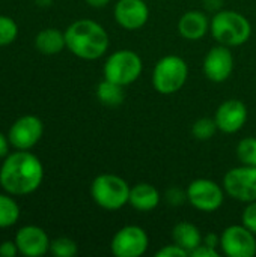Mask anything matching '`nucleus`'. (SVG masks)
<instances>
[{"instance_id": "1", "label": "nucleus", "mask_w": 256, "mask_h": 257, "mask_svg": "<svg viewBox=\"0 0 256 257\" xmlns=\"http://www.w3.org/2000/svg\"><path fill=\"white\" fill-rule=\"evenodd\" d=\"M44 181V166L30 151L9 154L0 167V185L11 196L35 193Z\"/></svg>"}, {"instance_id": "2", "label": "nucleus", "mask_w": 256, "mask_h": 257, "mask_svg": "<svg viewBox=\"0 0 256 257\" xmlns=\"http://www.w3.org/2000/svg\"><path fill=\"white\" fill-rule=\"evenodd\" d=\"M66 48L78 59L98 60L110 47L107 30L97 21L81 18L71 23L65 30Z\"/></svg>"}, {"instance_id": "3", "label": "nucleus", "mask_w": 256, "mask_h": 257, "mask_svg": "<svg viewBox=\"0 0 256 257\" xmlns=\"http://www.w3.org/2000/svg\"><path fill=\"white\" fill-rule=\"evenodd\" d=\"M211 36L222 45L229 48L246 44L252 36V24L238 11L219 9L210 21Z\"/></svg>"}, {"instance_id": "4", "label": "nucleus", "mask_w": 256, "mask_h": 257, "mask_svg": "<svg viewBox=\"0 0 256 257\" xmlns=\"http://www.w3.org/2000/svg\"><path fill=\"white\" fill-rule=\"evenodd\" d=\"M130 190V184L122 176L101 173L95 176L91 184V197L101 209L113 212L128 205Z\"/></svg>"}, {"instance_id": "5", "label": "nucleus", "mask_w": 256, "mask_h": 257, "mask_svg": "<svg viewBox=\"0 0 256 257\" xmlns=\"http://www.w3.org/2000/svg\"><path fill=\"white\" fill-rule=\"evenodd\" d=\"M189 78L187 62L177 54L163 56L152 69L151 81L160 95H174L180 92Z\"/></svg>"}, {"instance_id": "6", "label": "nucleus", "mask_w": 256, "mask_h": 257, "mask_svg": "<svg viewBox=\"0 0 256 257\" xmlns=\"http://www.w3.org/2000/svg\"><path fill=\"white\" fill-rule=\"evenodd\" d=\"M143 71L142 57L130 48H122L110 53L103 66V75L106 80L121 86H130L139 80Z\"/></svg>"}, {"instance_id": "7", "label": "nucleus", "mask_w": 256, "mask_h": 257, "mask_svg": "<svg viewBox=\"0 0 256 257\" xmlns=\"http://www.w3.org/2000/svg\"><path fill=\"white\" fill-rule=\"evenodd\" d=\"M187 202L199 212H216L225 202V188L213 179L198 178L192 181L187 188Z\"/></svg>"}, {"instance_id": "8", "label": "nucleus", "mask_w": 256, "mask_h": 257, "mask_svg": "<svg viewBox=\"0 0 256 257\" xmlns=\"http://www.w3.org/2000/svg\"><path fill=\"white\" fill-rule=\"evenodd\" d=\"M222 185L226 196L240 202L250 203L256 200V166H238L228 170Z\"/></svg>"}, {"instance_id": "9", "label": "nucleus", "mask_w": 256, "mask_h": 257, "mask_svg": "<svg viewBox=\"0 0 256 257\" xmlns=\"http://www.w3.org/2000/svg\"><path fill=\"white\" fill-rule=\"evenodd\" d=\"M149 247V236L140 226L121 227L110 241V250L116 257H140Z\"/></svg>"}, {"instance_id": "10", "label": "nucleus", "mask_w": 256, "mask_h": 257, "mask_svg": "<svg viewBox=\"0 0 256 257\" xmlns=\"http://www.w3.org/2000/svg\"><path fill=\"white\" fill-rule=\"evenodd\" d=\"M220 250L228 257H253L256 235L243 224L228 226L220 233Z\"/></svg>"}, {"instance_id": "11", "label": "nucleus", "mask_w": 256, "mask_h": 257, "mask_svg": "<svg viewBox=\"0 0 256 257\" xmlns=\"http://www.w3.org/2000/svg\"><path fill=\"white\" fill-rule=\"evenodd\" d=\"M44 134V123L38 116L26 114L18 117L9 128L8 139L14 149L30 151Z\"/></svg>"}, {"instance_id": "12", "label": "nucleus", "mask_w": 256, "mask_h": 257, "mask_svg": "<svg viewBox=\"0 0 256 257\" xmlns=\"http://www.w3.org/2000/svg\"><path fill=\"white\" fill-rule=\"evenodd\" d=\"M232 71L234 56L231 53V48L222 44H217L210 48L202 62L204 75L213 83H223L232 75Z\"/></svg>"}, {"instance_id": "13", "label": "nucleus", "mask_w": 256, "mask_h": 257, "mask_svg": "<svg viewBox=\"0 0 256 257\" xmlns=\"http://www.w3.org/2000/svg\"><path fill=\"white\" fill-rule=\"evenodd\" d=\"M113 17L124 30H139L149 20V8L145 0H118L113 8Z\"/></svg>"}, {"instance_id": "14", "label": "nucleus", "mask_w": 256, "mask_h": 257, "mask_svg": "<svg viewBox=\"0 0 256 257\" xmlns=\"http://www.w3.org/2000/svg\"><path fill=\"white\" fill-rule=\"evenodd\" d=\"M247 107L243 101L232 98L223 101L216 113L214 120L217 123V128L223 134H235L238 133L247 122Z\"/></svg>"}, {"instance_id": "15", "label": "nucleus", "mask_w": 256, "mask_h": 257, "mask_svg": "<svg viewBox=\"0 0 256 257\" xmlns=\"http://www.w3.org/2000/svg\"><path fill=\"white\" fill-rule=\"evenodd\" d=\"M15 244L20 254L26 257H41L50 251V238L38 226H24L15 235Z\"/></svg>"}, {"instance_id": "16", "label": "nucleus", "mask_w": 256, "mask_h": 257, "mask_svg": "<svg viewBox=\"0 0 256 257\" xmlns=\"http://www.w3.org/2000/svg\"><path fill=\"white\" fill-rule=\"evenodd\" d=\"M210 21L211 18L204 11L192 9L180 17L177 29L186 41H201L210 32Z\"/></svg>"}, {"instance_id": "17", "label": "nucleus", "mask_w": 256, "mask_h": 257, "mask_svg": "<svg viewBox=\"0 0 256 257\" xmlns=\"http://www.w3.org/2000/svg\"><path fill=\"white\" fill-rule=\"evenodd\" d=\"M158 188L148 182H139L130 190L128 205L137 212H152L161 202Z\"/></svg>"}, {"instance_id": "18", "label": "nucleus", "mask_w": 256, "mask_h": 257, "mask_svg": "<svg viewBox=\"0 0 256 257\" xmlns=\"http://www.w3.org/2000/svg\"><path fill=\"white\" fill-rule=\"evenodd\" d=\"M202 239L204 236L199 227L190 221H180L172 229V241L181 248H184L189 253V256L195 248H198L202 244Z\"/></svg>"}, {"instance_id": "19", "label": "nucleus", "mask_w": 256, "mask_h": 257, "mask_svg": "<svg viewBox=\"0 0 256 257\" xmlns=\"http://www.w3.org/2000/svg\"><path fill=\"white\" fill-rule=\"evenodd\" d=\"M35 47L44 56H56L66 48L65 32H60L54 27L44 29L36 35Z\"/></svg>"}, {"instance_id": "20", "label": "nucleus", "mask_w": 256, "mask_h": 257, "mask_svg": "<svg viewBox=\"0 0 256 257\" xmlns=\"http://www.w3.org/2000/svg\"><path fill=\"white\" fill-rule=\"evenodd\" d=\"M97 98L106 107H119L125 99L124 86L104 78L97 86Z\"/></svg>"}, {"instance_id": "21", "label": "nucleus", "mask_w": 256, "mask_h": 257, "mask_svg": "<svg viewBox=\"0 0 256 257\" xmlns=\"http://www.w3.org/2000/svg\"><path fill=\"white\" fill-rule=\"evenodd\" d=\"M21 209L11 194H0V229H8L17 224Z\"/></svg>"}, {"instance_id": "22", "label": "nucleus", "mask_w": 256, "mask_h": 257, "mask_svg": "<svg viewBox=\"0 0 256 257\" xmlns=\"http://www.w3.org/2000/svg\"><path fill=\"white\" fill-rule=\"evenodd\" d=\"M217 131H219V128H217L214 117H201V119L195 120V123L192 125V136L201 142L211 140Z\"/></svg>"}, {"instance_id": "23", "label": "nucleus", "mask_w": 256, "mask_h": 257, "mask_svg": "<svg viewBox=\"0 0 256 257\" xmlns=\"http://www.w3.org/2000/svg\"><path fill=\"white\" fill-rule=\"evenodd\" d=\"M237 158L244 166H256V137H244L237 145Z\"/></svg>"}, {"instance_id": "24", "label": "nucleus", "mask_w": 256, "mask_h": 257, "mask_svg": "<svg viewBox=\"0 0 256 257\" xmlns=\"http://www.w3.org/2000/svg\"><path fill=\"white\" fill-rule=\"evenodd\" d=\"M50 253L56 257H74L78 253V247L74 239L60 236L50 242Z\"/></svg>"}, {"instance_id": "25", "label": "nucleus", "mask_w": 256, "mask_h": 257, "mask_svg": "<svg viewBox=\"0 0 256 257\" xmlns=\"http://www.w3.org/2000/svg\"><path fill=\"white\" fill-rule=\"evenodd\" d=\"M18 36V24L8 15H0V47L11 45Z\"/></svg>"}, {"instance_id": "26", "label": "nucleus", "mask_w": 256, "mask_h": 257, "mask_svg": "<svg viewBox=\"0 0 256 257\" xmlns=\"http://www.w3.org/2000/svg\"><path fill=\"white\" fill-rule=\"evenodd\" d=\"M163 199L166 200V203L172 208H178L181 205H184L187 202V191L180 188V187H170L166 190Z\"/></svg>"}, {"instance_id": "27", "label": "nucleus", "mask_w": 256, "mask_h": 257, "mask_svg": "<svg viewBox=\"0 0 256 257\" xmlns=\"http://www.w3.org/2000/svg\"><path fill=\"white\" fill-rule=\"evenodd\" d=\"M241 224L256 235V200L246 203V208L241 212Z\"/></svg>"}, {"instance_id": "28", "label": "nucleus", "mask_w": 256, "mask_h": 257, "mask_svg": "<svg viewBox=\"0 0 256 257\" xmlns=\"http://www.w3.org/2000/svg\"><path fill=\"white\" fill-rule=\"evenodd\" d=\"M189 253L181 248L180 245H177L175 242L174 244H169V245H164L161 247L160 250H157L155 257H187Z\"/></svg>"}, {"instance_id": "29", "label": "nucleus", "mask_w": 256, "mask_h": 257, "mask_svg": "<svg viewBox=\"0 0 256 257\" xmlns=\"http://www.w3.org/2000/svg\"><path fill=\"white\" fill-rule=\"evenodd\" d=\"M190 256L192 257H219L220 256V253H219V250H217V248H213V247L205 245V244L202 242L198 248H195V250L190 253Z\"/></svg>"}, {"instance_id": "30", "label": "nucleus", "mask_w": 256, "mask_h": 257, "mask_svg": "<svg viewBox=\"0 0 256 257\" xmlns=\"http://www.w3.org/2000/svg\"><path fill=\"white\" fill-rule=\"evenodd\" d=\"M18 247L15 241H3L0 244V256L2 257H15L18 254Z\"/></svg>"}, {"instance_id": "31", "label": "nucleus", "mask_w": 256, "mask_h": 257, "mask_svg": "<svg viewBox=\"0 0 256 257\" xmlns=\"http://www.w3.org/2000/svg\"><path fill=\"white\" fill-rule=\"evenodd\" d=\"M202 242H204L205 245H210V247L219 250V247H220V235H217V233H214V232H210V233H207V235L204 236Z\"/></svg>"}, {"instance_id": "32", "label": "nucleus", "mask_w": 256, "mask_h": 257, "mask_svg": "<svg viewBox=\"0 0 256 257\" xmlns=\"http://www.w3.org/2000/svg\"><path fill=\"white\" fill-rule=\"evenodd\" d=\"M9 139L3 133H0V158H6L9 155Z\"/></svg>"}, {"instance_id": "33", "label": "nucleus", "mask_w": 256, "mask_h": 257, "mask_svg": "<svg viewBox=\"0 0 256 257\" xmlns=\"http://www.w3.org/2000/svg\"><path fill=\"white\" fill-rule=\"evenodd\" d=\"M86 3L92 8L100 9V8H106L110 3V0H86Z\"/></svg>"}, {"instance_id": "34", "label": "nucleus", "mask_w": 256, "mask_h": 257, "mask_svg": "<svg viewBox=\"0 0 256 257\" xmlns=\"http://www.w3.org/2000/svg\"><path fill=\"white\" fill-rule=\"evenodd\" d=\"M208 5V8H213V9H217L222 6V0H205V6Z\"/></svg>"}, {"instance_id": "35", "label": "nucleus", "mask_w": 256, "mask_h": 257, "mask_svg": "<svg viewBox=\"0 0 256 257\" xmlns=\"http://www.w3.org/2000/svg\"><path fill=\"white\" fill-rule=\"evenodd\" d=\"M33 2H35V5L39 6V8H48V6H51V3H53V0H33Z\"/></svg>"}]
</instances>
